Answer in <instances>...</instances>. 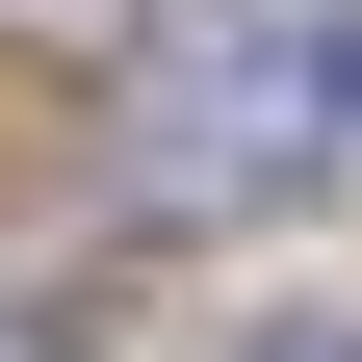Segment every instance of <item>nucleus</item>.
<instances>
[{"instance_id": "f03ea898", "label": "nucleus", "mask_w": 362, "mask_h": 362, "mask_svg": "<svg viewBox=\"0 0 362 362\" xmlns=\"http://www.w3.org/2000/svg\"><path fill=\"white\" fill-rule=\"evenodd\" d=\"M0 362H52V337H26V310H0Z\"/></svg>"}, {"instance_id": "f257e3e1", "label": "nucleus", "mask_w": 362, "mask_h": 362, "mask_svg": "<svg viewBox=\"0 0 362 362\" xmlns=\"http://www.w3.org/2000/svg\"><path fill=\"white\" fill-rule=\"evenodd\" d=\"M337 104H362V52L310 26V0H181L156 78H129V181H156V207H259Z\"/></svg>"}, {"instance_id": "7ed1b4c3", "label": "nucleus", "mask_w": 362, "mask_h": 362, "mask_svg": "<svg viewBox=\"0 0 362 362\" xmlns=\"http://www.w3.org/2000/svg\"><path fill=\"white\" fill-rule=\"evenodd\" d=\"M285 362H337V337H285Z\"/></svg>"}]
</instances>
